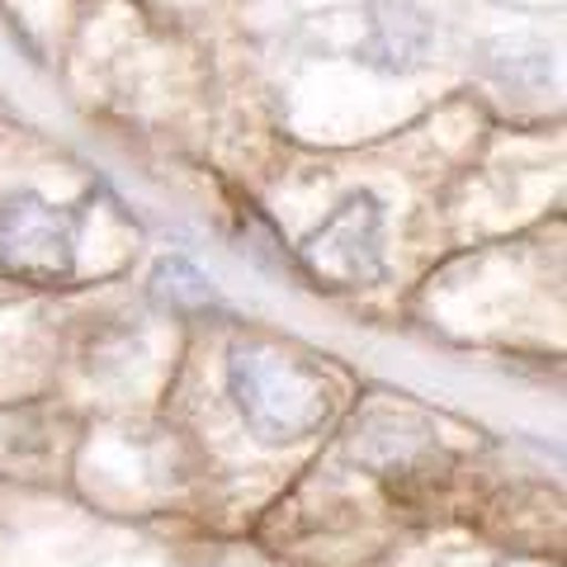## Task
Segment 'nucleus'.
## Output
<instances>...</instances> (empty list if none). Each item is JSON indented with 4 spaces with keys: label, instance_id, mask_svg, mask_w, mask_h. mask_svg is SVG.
I'll return each mask as SVG.
<instances>
[{
    "label": "nucleus",
    "instance_id": "obj_1",
    "mask_svg": "<svg viewBox=\"0 0 567 567\" xmlns=\"http://www.w3.org/2000/svg\"><path fill=\"white\" fill-rule=\"evenodd\" d=\"M227 393L260 445H298L336 416L341 388L312 354L279 341H237L227 354Z\"/></svg>",
    "mask_w": 567,
    "mask_h": 567
},
{
    "label": "nucleus",
    "instance_id": "obj_2",
    "mask_svg": "<svg viewBox=\"0 0 567 567\" xmlns=\"http://www.w3.org/2000/svg\"><path fill=\"white\" fill-rule=\"evenodd\" d=\"M81 213L20 189L0 204V270L24 284H62L76 275Z\"/></svg>",
    "mask_w": 567,
    "mask_h": 567
},
{
    "label": "nucleus",
    "instance_id": "obj_3",
    "mask_svg": "<svg viewBox=\"0 0 567 567\" xmlns=\"http://www.w3.org/2000/svg\"><path fill=\"white\" fill-rule=\"evenodd\" d=\"M303 270L327 289H360L383 275V204L354 189L298 241Z\"/></svg>",
    "mask_w": 567,
    "mask_h": 567
},
{
    "label": "nucleus",
    "instance_id": "obj_4",
    "mask_svg": "<svg viewBox=\"0 0 567 567\" xmlns=\"http://www.w3.org/2000/svg\"><path fill=\"white\" fill-rule=\"evenodd\" d=\"M435 48V24L431 14L412 0H369V20H364V39L354 48V58L374 71H416Z\"/></svg>",
    "mask_w": 567,
    "mask_h": 567
},
{
    "label": "nucleus",
    "instance_id": "obj_5",
    "mask_svg": "<svg viewBox=\"0 0 567 567\" xmlns=\"http://www.w3.org/2000/svg\"><path fill=\"white\" fill-rule=\"evenodd\" d=\"M152 298L175 308V312H199V308L213 303V284H208V275L199 270V265L171 256L152 270Z\"/></svg>",
    "mask_w": 567,
    "mask_h": 567
},
{
    "label": "nucleus",
    "instance_id": "obj_6",
    "mask_svg": "<svg viewBox=\"0 0 567 567\" xmlns=\"http://www.w3.org/2000/svg\"><path fill=\"white\" fill-rule=\"evenodd\" d=\"M506 567H548V563H535V558H520V563H506Z\"/></svg>",
    "mask_w": 567,
    "mask_h": 567
}]
</instances>
